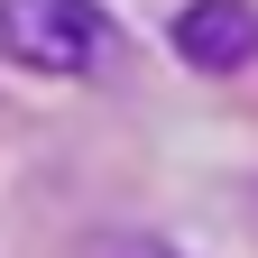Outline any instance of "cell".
<instances>
[{
  "instance_id": "6da1fadb",
  "label": "cell",
  "mask_w": 258,
  "mask_h": 258,
  "mask_svg": "<svg viewBox=\"0 0 258 258\" xmlns=\"http://www.w3.org/2000/svg\"><path fill=\"white\" fill-rule=\"evenodd\" d=\"M111 46L120 28L102 0H0V64H19V74L74 83V74H102Z\"/></svg>"
},
{
  "instance_id": "7a4b0ae2",
  "label": "cell",
  "mask_w": 258,
  "mask_h": 258,
  "mask_svg": "<svg viewBox=\"0 0 258 258\" xmlns=\"http://www.w3.org/2000/svg\"><path fill=\"white\" fill-rule=\"evenodd\" d=\"M166 37L194 74H249L258 64V0H184Z\"/></svg>"
},
{
  "instance_id": "3957f363",
  "label": "cell",
  "mask_w": 258,
  "mask_h": 258,
  "mask_svg": "<svg viewBox=\"0 0 258 258\" xmlns=\"http://www.w3.org/2000/svg\"><path fill=\"white\" fill-rule=\"evenodd\" d=\"M74 258H184V249H166V240H148V231H92Z\"/></svg>"
}]
</instances>
